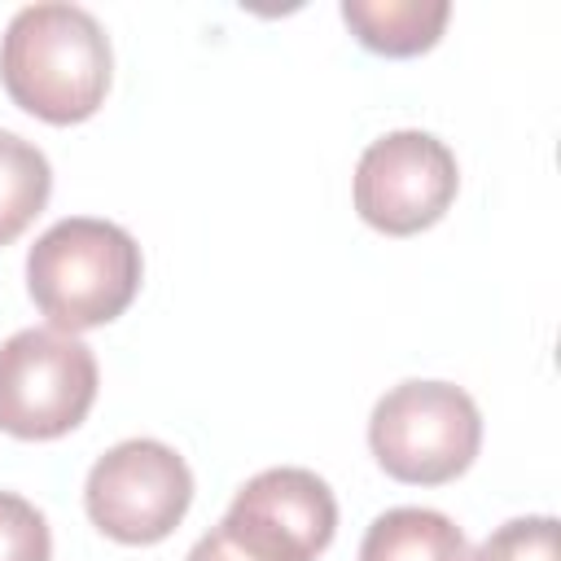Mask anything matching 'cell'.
Returning <instances> with one entry per match:
<instances>
[{
    "label": "cell",
    "mask_w": 561,
    "mask_h": 561,
    "mask_svg": "<svg viewBox=\"0 0 561 561\" xmlns=\"http://www.w3.org/2000/svg\"><path fill=\"white\" fill-rule=\"evenodd\" d=\"M110 35L83 4H26L0 39V83L26 114L44 123H83L110 92Z\"/></svg>",
    "instance_id": "obj_1"
},
{
    "label": "cell",
    "mask_w": 561,
    "mask_h": 561,
    "mask_svg": "<svg viewBox=\"0 0 561 561\" xmlns=\"http://www.w3.org/2000/svg\"><path fill=\"white\" fill-rule=\"evenodd\" d=\"M140 245L127 228L92 215L57 219L26 254V289L48 329L83 333L118 320L140 289Z\"/></svg>",
    "instance_id": "obj_2"
},
{
    "label": "cell",
    "mask_w": 561,
    "mask_h": 561,
    "mask_svg": "<svg viewBox=\"0 0 561 561\" xmlns=\"http://www.w3.org/2000/svg\"><path fill=\"white\" fill-rule=\"evenodd\" d=\"M368 447L390 478L443 486L473 465L482 416L469 390L451 381H399L368 416Z\"/></svg>",
    "instance_id": "obj_3"
},
{
    "label": "cell",
    "mask_w": 561,
    "mask_h": 561,
    "mask_svg": "<svg viewBox=\"0 0 561 561\" xmlns=\"http://www.w3.org/2000/svg\"><path fill=\"white\" fill-rule=\"evenodd\" d=\"M96 355L61 329H18L0 342V430L13 438H61L96 403Z\"/></svg>",
    "instance_id": "obj_4"
},
{
    "label": "cell",
    "mask_w": 561,
    "mask_h": 561,
    "mask_svg": "<svg viewBox=\"0 0 561 561\" xmlns=\"http://www.w3.org/2000/svg\"><path fill=\"white\" fill-rule=\"evenodd\" d=\"M193 504V473L184 456L158 438L114 443L83 482V508L92 526L118 543L167 539Z\"/></svg>",
    "instance_id": "obj_5"
},
{
    "label": "cell",
    "mask_w": 561,
    "mask_h": 561,
    "mask_svg": "<svg viewBox=\"0 0 561 561\" xmlns=\"http://www.w3.org/2000/svg\"><path fill=\"white\" fill-rule=\"evenodd\" d=\"M460 188L456 153L416 127L377 136L355 162V210L386 237H412L447 215Z\"/></svg>",
    "instance_id": "obj_6"
},
{
    "label": "cell",
    "mask_w": 561,
    "mask_h": 561,
    "mask_svg": "<svg viewBox=\"0 0 561 561\" xmlns=\"http://www.w3.org/2000/svg\"><path fill=\"white\" fill-rule=\"evenodd\" d=\"M224 522L259 539L285 561H316L337 530V500L311 469L280 465L254 473L228 504Z\"/></svg>",
    "instance_id": "obj_7"
},
{
    "label": "cell",
    "mask_w": 561,
    "mask_h": 561,
    "mask_svg": "<svg viewBox=\"0 0 561 561\" xmlns=\"http://www.w3.org/2000/svg\"><path fill=\"white\" fill-rule=\"evenodd\" d=\"M451 18L447 0H346L342 22L368 53L381 57H416L438 44Z\"/></svg>",
    "instance_id": "obj_8"
},
{
    "label": "cell",
    "mask_w": 561,
    "mask_h": 561,
    "mask_svg": "<svg viewBox=\"0 0 561 561\" xmlns=\"http://www.w3.org/2000/svg\"><path fill=\"white\" fill-rule=\"evenodd\" d=\"M53 167L39 145L0 127V245L18 241L48 206Z\"/></svg>",
    "instance_id": "obj_9"
},
{
    "label": "cell",
    "mask_w": 561,
    "mask_h": 561,
    "mask_svg": "<svg viewBox=\"0 0 561 561\" xmlns=\"http://www.w3.org/2000/svg\"><path fill=\"white\" fill-rule=\"evenodd\" d=\"M473 561H557V517H513L486 535Z\"/></svg>",
    "instance_id": "obj_10"
},
{
    "label": "cell",
    "mask_w": 561,
    "mask_h": 561,
    "mask_svg": "<svg viewBox=\"0 0 561 561\" xmlns=\"http://www.w3.org/2000/svg\"><path fill=\"white\" fill-rule=\"evenodd\" d=\"M53 557V535L44 513L13 495L0 491V561H48Z\"/></svg>",
    "instance_id": "obj_11"
},
{
    "label": "cell",
    "mask_w": 561,
    "mask_h": 561,
    "mask_svg": "<svg viewBox=\"0 0 561 561\" xmlns=\"http://www.w3.org/2000/svg\"><path fill=\"white\" fill-rule=\"evenodd\" d=\"M184 561H272V557H263L259 548H250L241 535H232V530L219 522L215 530H206V535L188 548Z\"/></svg>",
    "instance_id": "obj_12"
}]
</instances>
